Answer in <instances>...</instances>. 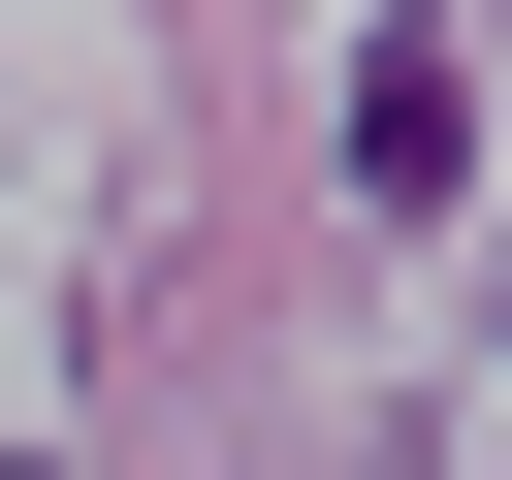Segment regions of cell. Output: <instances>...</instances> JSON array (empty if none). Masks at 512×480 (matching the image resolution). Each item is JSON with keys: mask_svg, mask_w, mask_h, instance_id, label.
I'll return each instance as SVG.
<instances>
[{"mask_svg": "<svg viewBox=\"0 0 512 480\" xmlns=\"http://www.w3.org/2000/svg\"><path fill=\"white\" fill-rule=\"evenodd\" d=\"M448 160H480V96H448V64L384 32V64H352V192H448Z\"/></svg>", "mask_w": 512, "mask_h": 480, "instance_id": "cell-1", "label": "cell"}]
</instances>
